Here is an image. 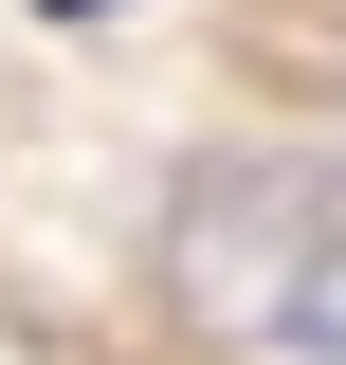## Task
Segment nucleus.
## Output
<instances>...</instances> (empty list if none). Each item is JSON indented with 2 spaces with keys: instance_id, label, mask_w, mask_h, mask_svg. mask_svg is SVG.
Masks as SVG:
<instances>
[{
  "instance_id": "nucleus-1",
  "label": "nucleus",
  "mask_w": 346,
  "mask_h": 365,
  "mask_svg": "<svg viewBox=\"0 0 346 365\" xmlns=\"http://www.w3.org/2000/svg\"><path fill=\"white\" fill-rule=\"evenodd\" d=\"M237 237H273V274H201V311L237 347H292V365H346V182H201Z\"/></svg>"
},
{
  "instance_id": "nucleus-2",
  "label": "nucleus",
  "mask_w": 346,
  "mask_h": 365,
  "mask_svg": "<svg viewBox=\"0 0 346 365\" xmlns=\"http://www.w3.org/2000/svg\"><path fill=\"white\" fill-rule=\"evenodd\" d=\"M37 19H128V0H37Z\"/></svg>"
}]
</instances>
